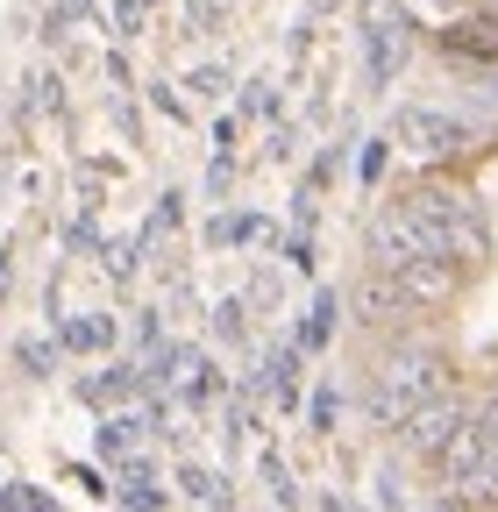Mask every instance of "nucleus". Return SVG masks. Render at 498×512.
I'll return each instance as SVG.
<instances>
[{"label": "nucleus", "instance_id": "6e6552de", "mask_svg": "<svg viewBox=\"0 0 498 512\" xmlns=\"http://www.w3.org/2000/svg\"><path fill=\"white\" fill-rule=\"evenodd\" d=\"M399 64H406V22L392 15H378V22H370V86H392V72H399Z\"/></svg>", "mask_w": 498, "mask_h": 512}, {"label": "nucleus", "instance_id": "dca6fc26", "mask_svg": "<svg viewBox=\"0 0 498 512\" xmlns=\"http://www.w3.org/2000/svg\"><path fill=\"white\" fill-rule=\"evenodd\" d=\"M356 178H363V185H378V178H385V136H370V143H363V157H356Z\"/></svg>", "mask_w": 498, "mask_h": 512}, {"label": "nucleus", "instance_id": "f3484780", "mask_svg": "<svg viewBox=\"0 0 498 512\" xmlns=\"http://www.w3.org/2000/svg\"><path fill=\"white\" fill-rule=\"evenodd\" d=\"M143 15H150V0H114V29L121 36H143Z\"/></svg>", "mask_w": 498, "mask_h": 512}, {"label": "nucleus", "instance_id": "f03ea898", "mask_svg": "<svg viewBox=\"0 0 498 512\" xmlns=\"http://www.w3.org/2000/svg\"><path fill=\"white\" fill-rule=\"evenodd\" d=\"M477 406L463 399V392H449V384H442V392H434V399H420L406 420H399V441H406V456H420V463H434V456H442V448H449V434L470 420Z\"/></svg>", "mask_w": 498, "mask_h": 512}, {"label": "nucleus", "instance_id": "0eeeda50", "mask_svg": "<svg viewBox=\"0 0 498 512\" xmlns=\"http://www.w3.org/2000/svg\"><path fill=\"white\" fill-rule=\"evenodd\" d=\"M442 50L449 57H470V64H498V8H463L442 29Z\"/></svg>", "mask_w": 498, "mask_h": 512}, {"label": "nucleus", "instance_id": "39448f33", "mask_svg": "<svg viewBox=\"0 0 498 512\" xmlns=\"http://www.w3.org/2000/svg\"><path fill=\"white\" fill-rule=\"evenodd\" d=\"M392 285L420 313H434V306H449L463 292V264H456V256H406V264H392Z\"/></svg>", "mask_w": 498, "mask_h": 512}, {"label": "nucleus", "instance_id": "ddd939ff", "mask_svg": "<svg viewBox=\"0 0 498 512\" xmlns=\"http://www.w3.org/2000/svg\"><path fill=\"white\" fill-rule=\"evenodd\" d=\"M271 228L257 221V214H228V221H214V242H264Z\"/></svg>", "mask_w": 498, "mask_h": 512}, {"label": "nucleus", "instance_id": "aec40b11", "mask_svg": "<svg viewBox=\"0 0 498 512\" xmlns=\"http://www.w3.org/2000/svg\"><path fill=\"white\" fill-rule=\"evenodd\" d=\"M221 512H228V505H221Z\"/></svg>", "mask_w": 498, "mask_h": 512}, {"label": "nucleus", "instance_id": "f8f14e48", "mask_svg": "<svg viewBox=\"0 0 498 512\" xmlns=\"http://www.w3.org/2000/svg\"><path fill=\"white\" fill-rule=\"evenodd\" d=\"M136 434H143V420H129V413H121V420H107V427H100V456H129V448H136Z\"/></svg>", "mask_w": 498, "mask_h": 512}, {"label": "nucleus", "instance_id": "6ab92c4d", "mask_svg": "<svg viewBox=\"0 0 498 512\" xmlns=\"http://www.w3.org/2000/svg\"><path fill=\"white\" fill-rule=\"evenodd\" d=\"M456 8H498V0H456Z\"/></svg>", "mask_w": 498, "mask_h": 512}, {"label": "nucleus", "instance_id": "a211bd4d", "mask_svg": "<svg viewBox=\"0 0 498 512\" xmlns=\"http://www.w3.org/2000/svg\"><path fill=\"white\" fill-rule=\"evenodd\" d=\"M321 512H356V505L349 498H321Z\"/></svg>", "mask_w": 498, "mask_h": 512}, {"label": "nucleus", "instance_id": "423d86ee", "mask_svg": "<svg viewBox=\"0 0 498 512\" xmlns=\"http://www.w3.org/2000/svg\"><path fill=\"white\" fill-rule=\"evenodd\" d=\"M356 320H363V328H406V320H420V306L392 285V271H378V264H370V278L356 285Z\"/></svg>", "mask_w": 498, "mask_h": 512}, {"label": "nucleus", "instance_id": "9d476101", "mask_svg": "<svg viewBox=\"0 0 498 512\" xmlns=\"http://www.w3.org/2000/svg\"><path fill=\"white\" fill-rule=\"evenodd\" d=\"M335 313H342V306H335V292H321L314 306H306V320H299L292 349H299V356H306V349H328V335H335Z\"/></svg>", "mask_w": 498, "mask_h": 512}, {"label": "nucleus", "instance_id": "1a4fd4ad", "mask_svg": "<svg viewBox=\"0 0 498 512\" xmlns=\"http://www.w3.org/2000/svg\"><path fill=\"white\" fill-rule=\"evenodd\" d=\"M107 342H114V320L107 313H79V320L57 328V349H72V356H100Z\"/></svg>", "mask_w": 498, "mask_h": 512}, {"label": "nucleus", "instance_id": "4468645a", "mask_svg": "<svg viewBox=\"0 0 498 512\" xmlns=\"http://www.w3.org/2000/svg\"><path fill=\"white\" fill-rule=\"evenodd\" d=\"M121 505H136V512H157V505H164V491L150 484V470H129V484H121Z\"/></svg>", "mask_w": 498, "mask_h": 512}, {"label": "nucleus", "instance_id": "9b49d317", "mask_svg": "<svg viewBox=\"0 0 498 512\" xmlns=\"http://www.w3.org/2000/svg\"><path fill=\"white\" fill-rule=\"evenodd\" d=\"M271 384H278V406H299V349L271 356Z\"/></svg>", "mask_w": 498, "mask_h": 512}, {"label": "nucleus", "instance_id": "f257e3e1", "mask_svg": "<svg viewBox=\"0 0 498 512\" xmlns=\"http://www.w3.org/2000/svg\"><path fill=\"white\" fill-rule=\"evenodd\" d=\"M449 384V356L442 349H392L378 370H370V392H363V406H370V420L378 427H399L420 399H434Z\"/></svg>", "mask_w": 498, "mask_h": 512}, {"label": "nucleus", "instance_id": "7ed1b4c3", "mask_svg": "<svg viewBox=\"0 0 498 512\" xmlns=\"http://www.w3.org/2000/svg\"><path fill=\"white\" fill-rule=\"evenodd\" d=\"M399 143H406L420 164H449V157H463V150L477 143V128L456 121V114H442V107H406V114H399Z\"/></svg>", "mask_w": 498, "mask_h": 512}, {"label": "nucleus", "instance_id": "2eb2a0df", "mask_svg": "<svg viewBox=\"0 0 498 512\" xmlns=\"http://www.w3.org/2000/svg\"><path fill=\"white\" fill-rule=\"evenodd\" d=\"M306 413H314V427H321V434H335V420H342V392H335V384H321Z\"/></svg>", "mask_w": 498, "mask_h": 512}, {"label": "nucleus", "instance_id": "20e7f679", "mask_svg": "<svg viewBox=\"0 0 498 512\" xmlns=\"http://www.w3.org/2000/svg\"><path fill=\"white\" fill-rule=\"evenodd\" d=\"M491 456H498V406H477V413L449 434V448L434 456V470H442V491H449V484H463L470 470H484Z\"/></svg>", "mask_w": 498, "mask_h": 512}]
</instances>
